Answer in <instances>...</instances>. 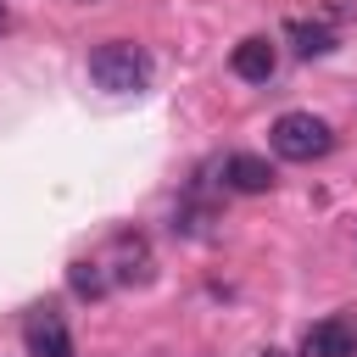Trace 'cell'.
Listing matches in <instances>:
<instances>
[{"instance_id":"obj_1","label":"cell","mask_w":357,"mask_h":357,"mask_svg":"<svg viewBox=\"0 0 357 357\" xmlns=\"http://www.w3.org/2000/svg\"><path fill=\"white\" fill-rule=\"evenodd\" d=\"M89 78L106 95H139L151 84V56L134 39H106V45L89 50Z\"/></svg>"},{"instance_id":"obj_10","label":"cell","mask_w":357,"mask_h":357,"mask_svg":"<svg viewBox=\"0 0 357 357\" xmlns=\"http://www.w3.org/2000/svg\"><path fill=\"white\" fill-rule=\"evenodd\" d=\"M262 357H284V351H262Z\"/></svg>"},{"instance_id":"obj_3","label":"cell","mask_w":357,"mask_h":357,"mask_svg":"<svg viewBox=\"0 0 357 357\" xmlns=\"http://www.w3.org/2000/svg\"><path fill=\"white\" fill-rule=\"evenodd\" d=\"M106 279L112 284H134V290H145L156 279V257H151L145 234H117L112 240V273Z\"/></svg>"},{"instance_id":"obj_11","label":"cell","mask_w":357,"mask_h":357,"mask_svg":"<svg viewBox=\"0 0 357 357\" xmlns=\"http://www.w3.org/2000/svg\"><path fill=\"white\" fill-rule=\"evenodd\" d=\"M0 28H6V6H0Z\"/></svg>"},{"instance_id":"obj_6","label":"cell","mask_w":357,"mask_h":357,"mask_svg":"<svg viewBox=\"0 0 357 357\" xmlns=\"http://www.w3.org/2000/svg\"><path fill=\"white\" fill-rule=\"evenodd\" d=\"M223 190H240V195H262V190H273V167L262 162V156H245V151H234V156H223Z\"/></svg>"},{"instance_id":"obj_8","label":"cell","mask_w":357,"mask_h":357,"mask_svg":"<svg viewBox=\"0 0 357 357\" xmlns=\"http://www.w3.org/2000/svg\"><path fill=\"white\" fill-rule=\"evenodd\" d=\"M67 284H73V296H84V301H100L106 296V262H73L67 268Z\"/></svg>"},{"instance_id":"obj_4","label":"cell","mask_w":357,"mask_h":357,"mask_svg":"<svg viewBox=\"0 0 357 357\" xmlns=\"http://www.w3.org/2000/svg\"><path fill=\"white\" fill-rule=\"evenodd\" d=\"M301 357H357V324L351 318H324L301 335Z\"/></svg>"},{"instance_id":"obj_9","label":"cell","mask_w":357,"mask_h":357,"mask_svg":"<svg viewBox=\"0 0 357 357\" xmlns=\"http://www.w3.org/2000/svg\"><path fill=\"white\" fill-rule=\"evenodd\" d=\"M284 33L296 39V50H301V56H329V50H335V33H329L324 22H301V17H296Z\"/></svg>"},{"instance_id":"obj_5","label":"cell","mask_w":357,"mask_h":357,"mask_svg":"<svg viewBox=\"0 0 357 357\" xmlns=\"http://www.w3.org/2000/svg\"><path fill=\"white\" fill-rule=\"evenodd\" d=\"M28 357H78V351H73V335H67V324H61V312L39 307V312L28 318Z\"/></svg>"},{"instance_id":"obj_2","label":"cell","mask_w":357,"mask_h":357,"mask_svg":"<svg viewBox=\"0 0 357 357\" xmlns=\"http://www.w3.org/2000/svg\"><path fill=\"white\" fill-rule=\"evenodd\" d=\"M268 145H273V156H284V162H318V156H329L335 128H329L324 117H312V112H284V117H273Z\"/></svg>"},{"instance_id":"obj_12","label":"cell","mask_w":357,"mask_h":357,"mask_svg":"<svg viewBox=\"0 0 357 357\" xmlns=\"http://www.w3.org/2000/svg\"><path fill=\"white\" fill-rule=\"evenodd\" d=\"M89 6H95V0H89Z\"/></svg>"},{"instance_id":"obj_7","label":"cell","mask_w":357,"mask_h":357,"mask_svg":"<svg viewBox=\"0 0 357 357\" xmlns=\"http://www.w3.org/2000/svg\"><path fill=\"white\" fill-rule=\"evenodd\" d=\"M229 67H234L245 84H268V78H273V67H279V56H273V45H268V39H240V45H234V56H229Z\"/></svg>"}]
</instances>
